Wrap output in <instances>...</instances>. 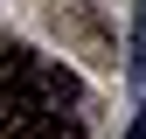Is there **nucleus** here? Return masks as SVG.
<instances>
[{
	"label": "nucleus",
	"mask_w": 146,
	"mask_h": 139,
	"mask_svg": "<svg viewBox=\"0 0 146 139\" xmlns=\"http://www.w3.org/2000/svg\"><path fill=\"white\" fill-rule=\"evenodd\" d=\"M125 139H146V118H132V132H125Z\"/></svg>",
	"instance_id": "obj_1"
},
{
	"label": "nucleus",
	"mask_w": 146,
	"mask_h": 139,
	"mask_svg": "<svg viewBox=\"0 0 146 139\" xmlns=\"http://www.w3.org/2000/svg\"><path fill=\"white\" fill-rule=\"evenodd\" d=\"M139 7H146V0H139Z\"/></svg>",
	"instance_id": "obj_2"
}]
</instances>
